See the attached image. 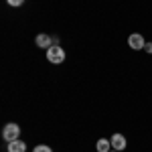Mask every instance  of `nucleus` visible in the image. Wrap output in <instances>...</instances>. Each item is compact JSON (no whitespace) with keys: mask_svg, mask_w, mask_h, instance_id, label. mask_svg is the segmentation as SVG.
I'll list each match as a JSON object with an SVG mask.
<instances>
[{"mask_svg":"<svg viewBox=\"0 0 152 152\" xmlns=\"http://www.w3.org/2000/svg\"><path fill=\"white\" fill-rule=\"evenodd\" d=\"M47 61L53 63V65H59L65 61V49L61 45H53L51 49H47Z\"/></svg>","mask_w":152,"mask_h":152,"instance_id":"f257e3e1","label":"nucleus"},{"mask_svg":"<svg viewBox=\"0 0 152 152\" xmlns=\"http://www.w3.org/2000/svg\"><path fill=\"white\" fill-rule=\"evenodd\" d=\"M95 146H97V152H110V148H112V142L107 140V138H99Z\"/></svg>","mask_w":152,"mask_h":152,"instance_id":"0eeeda50","label":"nucleus"},{"mask_svg":"<svg viewBox=\"0 0 152 152\" xmlns=\"http://www.w3.org/2000/svg\"><path fill=\"white\" fill-rule=\"evenodd\" d=\"M110 142H112V148L114 150H124L126 148V136H122V134H114L112 138H110Z\"/></svg>","mask_w":152,"mask_h":152,"instance_id":"39448f33","label":"nucleus"},{"mask_svg":"<svg viewBox=\"0 0 152 152\" xmlns=\"http://www.w3.org/2000/svg\"><path fill=\"white\" fill-rule=\"evenodd\" d=\"M8 152H26V142H20V140L8 142Z\"/></svg>","mask_w":152,"mask_h":152,"instance_id":"423d86ee","label":"nucleus"},{"mask_svg":"<svg viewBox=\"0 0 152 152\" xmlns=\"http://www.w3.org/2000/svg\"><path fill=\"white\" fill-rule=\"evenodd\" d=\"M33 152H53L51 150V146H45V144H39V146H35V150Z\"/></svg>","mask_w":152,"mask_h":152,"instance_id":"6e6552de","label":"nucleus"},{"mask_svg":"<svg viewBox=\"0 0 152 152\" xmlns=\"http://www.w3.org/2000/svg\"><path fill=\"white\" fill-rule=\"evenodd\" d=\"M35 45H37L39 49H51V47H53V37H49V35H45V33H41V35H37Z\"/></svg>","mask_w":152,"mask_h":152,"instance_id":"20e7f679","label":"nucleus"},{"mask_svg":"<svg viewBox=\"0 0 152 152\" xmlns=\"http://www.w3.org/2000/svg\"><path fill=\"white\" fill-rule=\"evenodd\" d=\"M128 45L134 49V51H142L144 45H146V41H144V37H142L140 33H132V35L128 37Z\"/></svg>","mask_w":152,"mask_h":152,"instance_id":"7ed1b4c3","label":"nucleus"},{"mask_svg":"<svg viewBox=\"0 0 152 152\" xmlns=\"http://www.w3.org/2000/svg\"><path fill=\"white\" fill-rule=\"evenodd\" d=\"M144 51H146V53H150V55H152V43H146V45H144Z\"/></svg>","mask_w":152,"mask_h":152,"instance_id":"9d476101","label":"nucleus"},{"mask_svg":"<svg viewBox=\"0 0 152 152\" xmlns=\"http://www.w3.org/2000/svg\"><path fill=\"white\" fill-rule=\"evenodd\" d=\"M110 152H120V150H110Z\"/></svg>","mask_w":152,"mask_h":152,"instance_id":"9b49d317","label":"nucleus"},{"mask_svg":"<svg viewBox=\"0 0 152 152\" xmlns=\"http://www.w3.org/2000/svg\"><path fill=\"white\" fill-rule=\"evenodd\" d=\"M6 2H8L10 6H20V4H23L24 0H6Z\"/></svg>","mask_w":152,"mask_h":152,"instance_id":"1a4fd4ad","label":"nucleus"},{"mask_svg":"<svg viewBox=\"0 0 152 152\" xmlns=\"http://www.w3.org/2000/svg\"><path fill=\"white\" fill-rule=\"evenodd\" d=\"M18 136H20V126H18V124H14V122L6 124V126L2 128V138H4L6 142L18 140Z\"/></svg>","mask_w":152,"mask_h":152,"instance_id":"f03ea898","label":"nucleus"}]
</instances>
